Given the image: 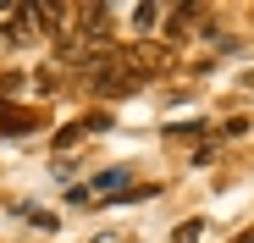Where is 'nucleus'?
<instances>
[{
	"label": "nucleus",
	"mask_w": 254,
	"mask_h": 243,
	"mask_svg": "<svg viewBox=\"0 0 254 243\" xmlns=\"http://www.w3.org/2000/svg\"><path fill=\"white\" fill-rule=\"evenodd\" d=\"M116 188H127V166L100 172V177H94V188H89V199H94V193H116Z\"/></svg>",
	"instance_id": "2"
},
{
	"label": "nucleus",
	"mask_w": 254,
	"mask_h": 243,
	"mask_svg": "<svg viewBox=\"0 0 254 243\" xmlns=\"http://www.w3.org/2000/svg\"><path fill=\"white\" fill-rule=\"evenodd\" d=\"M33 127H39V111H17V105H0V133L22 138V133H33Z\"/></svg>",
	"instance_id": "1"
},
{
	"label": "nucleus",
	"mask_w": 254,
	"mask_h": 243,
	"mask_svg": "<svg viewBox=\"0 0 254 243\" xmlns=\"http://www.w3.org/2000/svg\"><path fill=\"white\" fill-rule=\"evenodd\" d=\"M133 22H138V28H155V22H160V6H133Z\"/></svg>",
	"instance_id": "4"
},
{
	"label": "nucleus",
	"mask_w": 254,
	"mask_h": 243,
	"mask_svg": "<svg viewBox=\"0 0 254 243\" xmlns=\"http://www.w3.org/2000/svg\"><path fill=\"white\" fill-rule=\"evenodd\" d=\"M22 83H28V77H17V72H6V77H0V105H11V100L22 94Z\"/></svg>",
	"instance_id": "3"
},
{
	"label": "nucleus",
	"mask_w": 254,
	"mask_h": 243,
	"mask_svg": "<svg viewBox=\"0 0 254 243\" xmlns=\"http://www.w3.org/2000/svg\"><path fill=\"white\" fill-rule=\"evenodd\" d=\"M199 232H204V221H183V227H177V238H172V243H199Z\"/></svg>",
	"instance_id": "5"
},
{
	"label": "nucleus",
	"mask_w": 254,
	"mask_h": 243,
	"mask_svg": "<svg viewBox=\"0 0 254 243\" xmlns=\"http://www.w3.org/2000/svg\"><path fill=\"white\" fill-rule=\"evenodd\" d=\"M22 216H28L33 227H45V232H56V216H50V210H22Z\"/></svg>",
	"instance_id": "6"
}]
</instances>
